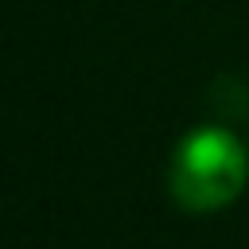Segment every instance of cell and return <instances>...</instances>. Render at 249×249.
I'll return each mask as SVG.
<instances>
[{
	"label": "cell",
	"mask_w": 249,
	"mask_h": 249,
	"mask_svg": "<svg viewBox=\"0 0 249 249\" xmlns=\"http://www.w3.org/2000/svg\"><path fill=\"white\" fill-rule=\"evenodd\" d=\"M249 175V156L230 128L206 124L187 132L171 156V198L191 214L230 206Z\"/></svg>",
	"instance_id": "6da1fadb"
}]
</instances>
